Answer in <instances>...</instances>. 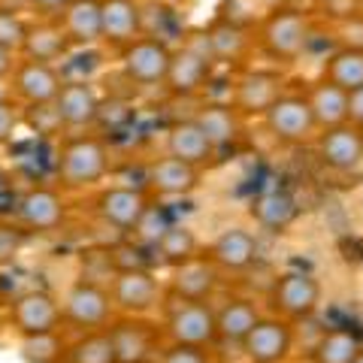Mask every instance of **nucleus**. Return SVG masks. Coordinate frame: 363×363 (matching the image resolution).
<instances>
[{
    "instance_id": "f257e3e1",
    "label": "nucleus",
    "mask_w": 363,
    "mask_h": 363,
    "mask_svg": "<svg viewBox=\"0 0 363 363\" xmlns=\"http://www.w3.org/2000/svg\"><path fill=\"white\" fill-rule=\"evenodd\" d=\"M312 37V21L306 13L294 6H276L272 13L257 25V49L276 64H297Z\"/></svg>"
},
{
    "instance_id": "f03ea898",
    "label": "nucleus",
    "mask_w": 363,
    "mask_h": 363,
    "mask_svg": "<svg viewBox=\"0 0 363 363\" xmlns=\"http://www.w3.org/2000/svg\"><path fill=\"white\" fill-rule=\"evenodd\" d=\"M109 173V149L100 136H70L58 149V182L67 191L94 188Z\"/></svg>"
},
{
    "instance_id": "7ed1b4c3",
    "label": "nucleus",
    "mask_w": 363,
    "mask_h": 363,
    "mask_svg": "<svg viewBox=\"0 0 363 363\" xmlns=\"http://www.w3.org/2000/svg\"><path fill=\"white\" fill-rule=\"evenodd\" d=\"M321 300H324L321 281H318L312 272H303V269H288V272H281V276H276L269 285V294H267L269 312L285 318L291 324L318 315Z\"/></svg>"
},
{
    "instance_id": "20e7f679",
    "label": "nucleus",
    "mask_w": 363,
    "mask_h": 363,
    "mask_svg": "<svg viewBox=\"0 0 363 363\" xmlns=\"http://www.w3.org/2000/svg\"><path fill=\"white\" fill-rule=\"evenodd\" d=\"M215 64L218 61H215L209 37L203 30L197 33V40H188L179 49H173V64H169L164 88L173 97H194L200 91H206V85L212 82Z\"/></svg>"
},
{
    "instance_id": "39448f33",
    "label": "nucleus",
    "mask_w": 363,
    "mask_h": 363,
    "mask_svg": "<svg viewBox=\"0 0 363 363\" xmlns=\"http://www.w3.org/2000/svg\"><path fill=\"white\" fill-rule=\"evenodd\" d=\"M264 128L285 145H309L318 140V133H321L306 91L303 94L285 91L264 116Z\"/></svg>"
},
{
    "instance_id": "423d86ee",
    "label": "nucleus",
    "mask_w": 363,
    "mask_h": 363,
    "mask_svg": "<svg viewBox=\"0 0 363 363\" xmlns=\"http://www.w3.org/2000/svg\"><path fill=\"white\" fill-rule=\"evenodd\" d=\"M173 300L176 303L167 309V321H164V333L169 342L215 348V342H218V324H215L212 306L206 300H179V297Z\"/></svg>"
},
{
    "instance_id": "0eeeda50",
    "label": "nucleus",
    "mask_w": 363,
    "mask_h": 363,
    "mask_svg": "<svg viewBox=\"0 0 363 363\" xmlns=\"http://www.w3.org/2000/svg\"><path fill=\"white\" fill-rule=\"evenodd\" d=\"M64 321L79 327L82 333L88 330H106L112 324V309H116V303H112V294L106 288H100L97 281H76V285L67 288L64 294Z\"/></svg>"
},
{
    "instance_id": "6e6552de",
    "label": "nucleus",
    "mask_w": 363,
    "mask_h": 363,
    "mask_svg": "<svg viewBox=\"0 0 363 363\" xmlns=\"http://www.w3.org/2000/svg\"><path fill=\"white\" fill-rule=\"evenodd\" d=\"M285 85H288L285 73L269 70V67H255V70H245L236 79L230 104L240 109L242 118H264L269 106L288 91Z\"/></svg>"
},
{
    "instance_id": "1a4fd4ad",
    "label": "nucleus",
    "mask_w": 363,
    "mask_h": 363,
    "mask_svg": "<svg viewBox=\"0 0 363 363\" xmlns=\"http://www.w3.org/2000/svg\"><path fill=\"white\" fill-rule=\"evenodd\" d=\"M294 348H297V333L294 324L279 315H264L255 324V330L245 336L242 357L248 363H288Z\"/></svg>"
},
{
    "instance_id": "9d476101",
    "label": "nucleus",
    "mask_w": 363,
    "mask_h": 363,
    "mask_svg": "<svg viewBox=\"0 0 363 363\" xmlns=\"http://www.w3.org/2000/svg\"><path fill=\"white\" fill-rule=\"evenodd\" d=\"M64 321L61 303L43 288L21 291L9 303V324L16 327L21 336H40V333H55Z\"/></svg>"
},
{
    "instance_id": "9b49d317",
    "label": "nucleus",
    "mask_w": 363,
    "mask_h": 363,
    "mask_svg": "<svg viewBox=\"0 0 363 363\" xmlns=\"http://www.w3.org/2000/svg\"><path fill=\"white\" fill-rule=\"evenodd\" d=\"M169 64H173V49L164 40L140 37L128 49H121V70L133 85H143V88L164 85Z\"/></svg>"
},
{
    "instance_id": "f8f14e48",
    "label": "nucleus",
    "mask_w": 363,
    "mask_h": 363,
    "mask_svg": "<svg viewBox=\"0 0 363 363\" xmlns=\"http://www.w3.org/2000/svg\"><path fill=\"white\" fill-rule=\"evenodd\" d=\"M312 145H315L318 161L330 169V173L348 176L363 167V130L351 121L321 130Z\"/></svg>"
},
{
    "instance_id": "ddd939ff",
    "label": "nucleus",
    "mask_w": 363,
    "mask_h": 363,
    "mask_svg": "<svg viewBox=\"0 0 363 363\" xmlns=\"http://www.w3.org/2000/svg\"><path fill=\"white\" fill-rule=\"evenodd\" d=\"M94 209L100 215V221L118 233H136V227L143 224L145 212L152 209L145 191L130 188V185H109L97 194Z\"/></svg>"
},
{
    "instance_id": "4468645a",
    "label": "nucleus",
    "mask_w": 363,
    "mask_h": 363,
    "mask_svg": "<svg viewBox=\"0 0 363 363\" xmlns=\"http://www.w3.org/2000/svg\"><path fill=\"white\" fill-rule=\"evenodd\" d=\"M16 218L28 233H52L67 218V203L61 191L49 185H33L16 203Z\"/></svg>"
},
{
    "instance_id": "2eb2a0df",
    "label": "nucleus",
    "mask_w": 363,
    "mask_h": 363,
    "mask_svg": "<svg viewBox=\"0 0 363 363\" xmlns=\"http://www.w3.org/2000/svg\"><path fill=\"white\" fill-rule=\"evenodd\" d=\"M112 303L121 315H145L152 312L161 300V281L155 279L152 269H121L112 276Z\"/></svg>"
},
{
    "instance_id": "dca6fc26",
    "label": "nucleus",
    "mask_w": 363,
    "mask_h": 363,
    "mask_svg": "<svg viewBox=\"0 0 363 363\" xmlns=\"http://www.w3.org/2000/svg\"><path fill=\"white\" fill-rule=\"evenodd\" d=\"M67 79L61 70H55V64H43V61H18L13 70V91L25 106H43V104H55L61 94Z\"/></svg>"
},
{
    "instance_id": "f3484780",
    "label": "nucleus",
    "mask_w": 363,
    "mask_h": 363,
    "mask_svg": "<svg viewBox=\"0 0 363 363\" xmlns=\"http://www.w3.org/2000/svg\"><path fill=\"white\" fill-rule=\"evenodd\" d=\"M109 336L116 345L118 363H152V357L157 354V342H161V333L136 315H124L112 321Z\"/></svg>"
},
{
    "instance_id": "a211bd4d",
    "label": "nucleus",
    "mask_w": 363,
    "mask_h": 363,
    "mask_svg": "<svg viewBox=\"0 0 363 363\" xmlns=\"http://www.w3.org/2000/svg\"><path fill=\"white\" fill-rule=\"evenodd\" d=\"M221 269L209 255H197L169 269V294L179 300H212L218 291Z\"/></svg>"
},
{
    "instance_id": "6ab92c4d",
    "label": "nucleus",
    "mask_w": 363,
    "mask_h": 363,
    "mask_svg": "<svg viewBox=\"0 0 363 363\" xmlns=\"http://www.w3.org/2000/svg\"><path fill=\"white\" fill-rule=\"evenodd\" d=\"M145 182L157 197H188L191 191L200 188V167L185 164L182 157L164 155L149 164Z\"/></svg>"
},
{
    "instance_id": "aec40b11",
    "label": "nucleus",
    "mask_w": 363,
    "mask_h": 363,
    "mask_svg": "<svg viewBox=\"0 0 363 363\" xmlns=\"http://www.w3.org/2000/svg\"><path fill=\"white\" fill-rule=\"evenodd\" d=\"M167 155L182 157L185 164H194V167H209L218 152H215L212 140L206 136V130L200 128L197 118H182L173 121L167 130Z\"/></svg>"
},
{
    "instance_id": "412c9836",
    "label": "nucleus",
    "mask_w": 363,
    "mask_h": 363,
    "mask_svg": "<svg viewBox=\"0 0 363 363\" xmlns=\"http://www.w3.org/2000/svg\"><path fill=\"white\" fill-rule=\"evenodd\" d=\"M221 272H245L257 260V236L245 227H224L206 252Z\"/></svg>"
},
{
    "instance_id": "4be33fe9",
    "label": "nucleus",
    "mask_w": 363,
    "mask_h": 363,
    "mask_svg": "<svg viewBox=\"0 0 363 363\" xmlns=\"http://www.w3.org/2000/svg\"><path fill=\"white\" fill-rule=\"evenodd\" d=\"M145 33L140 0H104V43L128 49Z\"/></svg>"
},
{
    "instance_id": "5701e85b",
    "label": "nucleus",
    "mask_w": 363,
    "mask_h": 363,
    "mask_svg": "<svg viewBox=\"0 0 363 363\" xmlns=\"http://www.w3.org/2000/svg\"><path fill=\"white\" fill-rule=\"evenodd\" d=\"M100 94L88 79H67L55 106H58L67 128H94L100 112Z\"/></svg>"
},
{
    "instance_id": "b1692460",
    "label": "nucleus",
    "mask_w": 363,
    "mask_h": 363,
    "mask_svg": "<svg viewBox=\"0 0 363 363\" xmlns=\"http://www.w3.org/2000/svg\"><path fill=\"white\" fill-rule=\"evenodd\" d=\"M264 318L255 300L248 297H230L215 309V324H218V342L215 345H233L242 351L245 336L255 330V324Z\"/></svg>"
},
{
    "instance_id": "393cba45",
    "label": "nucleus",
    "mask_w": 363,
    "mask_h": 363,
    "mask_svg": "<svg viewBox=\"0 0 363 363\" xmlns=\"http://www.w3.org/2000/svg\"><path fill=\"white\" fill-rule=\"evenodd\" d=\"M58 21L70 43L79 49L104 43V0H73Z\"/></svg>"
},
{
    "instance_id": "a878e982",
    "label": "nucleus",
    "mask_w": 363,
    "mask_h": 363,
    "mask_svg": "<svg viewBox=\"0 0 363 363\" xmlns=\"http://www.w3.org/2000/svg\"><path fill=\"white\" fill-rule=\"evenodd\" d=\"M73 43L70 37L64 33L61 21L58 18H43V21H33L28 28V40H25V55L28 61H43V64H55V61H64L70 55Z\"/></svg>"
},
{
    "instance_id": "bb28decb",
    "label": "nucleus",
    "mask_w": 363,
    "mask_h": 363,
    "mask_svg": "<svg viewBox=\"0 0 363 363\" xmlns=\"http://www.w3.org/2000/svg\"><path fill=\"white\" fill-rule=\"evenodd\" d=\"M200 121V128L206 130V136L212 140L215 145V152H224V149H230V145L242 136V116H240V109H236L233 104H218V100H212V104H203L197 109V116Z\"/></svg>"
},
{
    "instance_id": "cd10ccee",
    "label": "nucleus",
    "mask_w": 363,
    "mask_h": 363,
    "mask_svg": "<svg viewBox=\"0 0 363 363\" xmlns=\"http://www.w3.org/2000/svg\"><path fill=\"white\" fill-rule=\"evenodd\" d=\"M306 97L312 104V112L318 118V128L327 130V128H339V124H348L351 121V109H348V100L351 94L345 88H339L327 79H318L306 88Z\"/></svg>"
},
{
    "instance_id": "c85d7f7f",
    "label": "nucleus",
    "mask_w": 363,
    "mask_h": 363,
    "mask_svg": "<svg viewBox=\"0 0 363 363\" xmlns=\"http://www.w3.org/2000/svg\"><path fill=\"white\" fill-rule=\"evenodd\" d=\"M206 37H209L215 61H221V64H242L248 58V52L257 45L252 30L233 25V21H224V18L212 21L206 28Z\"/></svg>"
},
{
    "instance_id": "c756f323",
    "label": "nucleus",
    "mask_w": 363,
    "mask_h": 363,
    "mask_svg": "<svg viewBox=\"0 0 363 363\" xmlns=\"http://www.w3.org/2000/svg\"><path fill=\"white\" fill-rule=\"evenodd\" d=\"M252 218L257 227L269 233H285L288 227L300 218V203L288 191H264L260 197L252 200Z\"/></svg>"
},
{
    "instance_id": "7c9ffc66",
    "label": "nucleus",
    "mask_w": 363,
    "mask_h": 363,
    "mask_svg": "<svg viewBox=\"0 0 363 363\" xmlns=\"http://www.w3.org/2000/svg\"><path fill=\"white\" fill-rule=\"evenodd\" d=\"M363 348V339L351 327H327L324 336L318 339L309 360L312 363H351Z\"/></svg>"
},
{
    "instance_id": "2f4dec72",
    "label": "nucleus",
    "mask_w": 363,
    "mask_h": 363,
    "mask_svg": "<svg viewBox=\"0 0 363 363\" xmlns=\"http://www.w3.org/2000/svg\"><path fill=\"white\" fill-rule=\"evenodd\" d=\"M321 79L333 82L339 88L351 91L363 88V52L357 49H336L330 58H324L321 64Z\"/></svg>"
},
{
    "instance_id": "473e14b6",
    "label": "nucleus",
    "mask_w": 363,
    "mask_h": 363,
    "mask_svg": "<svg viewBox=\"0 0 363 363\" xmlns=\"http://www.w3.org/2000/svg\"><path fill=\"white\" fill-rule=\"evenodd\" d=\"M155 252H157V260H161V264H167L169 269H173V267L185 264V260L200 255L197 233L185 224H169L167 233L161 236V242L155 245Z\"/></svg>"
},
{
    "instance_id": "72a5a7b5",
    "label": "nucleus",
    "mask_w": 363,
    "mask_h": 363,
    "mask_svg": "<svg viewBox=\"0 0 363 363\" xmlns=\"http://www.w3.org/2000/svg\"><path fill=\"white\" fill-rule=\"evenodd\" d=\"M67 363H118L116 345H112L109 327L106 330H88L76 339L73 345H67Z\"/></svg>"
},
{
    "instance_id": "f704fd0d",
    "label": "nucleus",
    "mask_w": 363,
    "mask_h": 363,
    "mask_svg": "<svg viewBox=\"0 0 363 363\" xmlns=\"http://www.w3.org/2000/svg\"><path fill=\"white\" fill-rule=\"evenodd\" d=\"M21 357H25L28 363H58L67 357V345L64 339L58 336V330L55 333H40V336H21Z\"/></svg>"
},
{
    "instance_id": "c9c22d12",
    "label": "nucleus",
    "mask_w": 363,
    "mask_h": 363,
    "mask_svg": "<svg viewBox=\"0 0 363 363\" xmlns=\"http://www.w3.org/2000/svg\"><path fill=\"white\" fill-rule=\"evenodd\" d=\"M136 118V112L133 106L128 104V100H121V97H109L100 104V112H97V128H104L109 133H121V130H128V124Z\"/></svg>"
},
{
    "instance_id": "e433bc0d",
    "label": "nucleus",
    "mask_w": 363,
    "mask_h": 363,
    "mask_svg": "<svg viewBox=\"0 0 363 363\" xmlns=\"http://www.w3.org/2000/svg\"><path fill=\"white\" fill-rule=\"evenodd\" d=\"M25 121L30 124V130H37L40 136H55L61 133L67 124L61 118V112L55 104H43V106H25Z\"/></svg>"
},
{
    "instance_id": "4c0bfd02",
    "label": "nucleus",
    "mask_w": 363,
    "mask_h": 363,
    "mask_svg": "<svg viewBox=\"0 0 363 363\" xmlns=\"http://www.w3.org/2000/svg\"><path fill=\"white\" fill-rule=\"evenodd\" d=\"M28 21L21 16H9V13H0V45L9 49L13 55H21L25 49V40H28Z\"/></svg>"
},
{
    "instance_id": "58836bf2",
    "label": "nucleus",
    "mask_w": 363,
    "mask_h": 363,
    "mask_svg": "<svg viewBox=\"0 0 363 363\" xmlns=\"http://www.w3.org/2000/svg\"><path fill=\"white\" fill-rule=\"evenodd\" d=\"M161 363H212V348L169 342L167 348H161Z\"/></svg>"
},
{
    "instance_id": "ea45409f",
    "label": "nucleus",
    "mask_w": 363,
    "mask_h": 363,
    "mask_svg": "<svg viewBox=\"0 0 363 363\" xmlns=\"http://www.w3.org/2000/svg\"><path fill=\"white\" fill-rule=\"evenodd\" d=\"M336 30V40H339V49H357L363 52V13H354L342 21L333 25Z\"/></svg>"
},
{
    "instance_id": "a19ab883",
    "label": "nucleus",
    "mask_w": 363,
    "mask_h": 363,
    "mask_svg": "<svg viewBox=\"0 0 363 363\" xmlns=\"http://www.w3.org/2000/svg\"><path fill=\"white\" fill-rule=\"evenodd\" d=\"M28 230L21 224H4L0 221V267L13 264V257L18 255V248L25 245Z\"/></svg>"
},
{
    "instance_id": "79ce46f5",
    "label": "nucleus",
    "mask_w": 363,
    "mask_h": 363,
    "mask_svg": "<svg viewBox=\"0 0 363 363\" xmlns=\"http://www.w3.org/2000/svg\"><path fill=\"white\" fill-rule=\"evenodd\" d=\"M18 124H21V116H18L16 104L0 100V145H6L9 140H13L16 130H18Z\"/></svg>"
},
{
    "instance_id": "37998d69",
    "label": "nucleus",
    "mask_w": 363,
    "mask_h": 363,
    "mask_svg": "<svg viewBox=\"0 0 363 363\" xmlns=\"http://www.w3.org/2000/svg\"><path fill=\"white\" fill-rule=\"evenodd\" d=\"M73 0H30V9L40 13L43 18H61V13L70 6Z\"/></svg>"
},
{
    "instance_id": "c03bdc74",
    "label": "nucleus",
    "mask_w": 363,
    "mask_h": 363,
    "mask_svg": "<svg viewBox=\"0 0 363 363\" xmlns=\"http://www.w3.org/2000/svg\"><path fill=\"white\" fill-rule=\"evenodd\" d=\"M348 109H351V124H363V88L351 91V100H348Z\"/></svg>"
},
{
    "instance_id": "a18cd8bd",
    "label": "nucleus",
    "mask_w": 363,
    "mask_h": 363,
    "mask_svg": "<svg viewBox=\"0 0 363 363\" xmlns=\"http://www.w3.org/2000/svg\"><path fill=\"white\" fill-rule=\"evenodd\" d=\"M13 70H16V55L9 52V49H4V45H0V79L13 76Z\"/></svg>"
},
{
    "instance_id": "49530a36",
    "label": "nucleus",
    "mask_w": 363,
    "mask_h": 363,
    "mask_svg": "<svg viewBox=\"0 0 363 363\" xmlns=\"http://www.w3.org/2000/svg\"><path fill=\"white\" fill-rule=\"evenodd\" d=\"M25 9H30V0H0V13L9 16H21Z\"/></svg>"
},
{
    "instance_id": "de8ad7c7",
    "label": "nucleus",
    "mask_w": 363,
    "mask_h": 363,
    "mask_svg": "<svg viewBox=\"0 0 363 363\" xmlns=\"http://www.w3.org/2000/svg\"><path fill=\"white\" fill-rule=\"evenodd\" d=\"M9 188H13V176L6 173V167H0V200L9 194Z\"/></svg>"
},
{
    "instance_id": "09e8293b",
    "label": "nucleus",
    "mask_w": 363,
    "mask_h": 363,
    "mask_svg": "<svg viewBox=\"0 0 363 363\" xmlns=\"http://www.w3.org/2000/svg\"><path fill=\"white\" fill-rule=\"evenodd\" d=\"M351 363H363V348L357 351V357H354V360H351Z\"/></svg>"
},
{
    "instance_id": "8fccbe9b",
    "label": "nucleus",
    "mask_w": 363,
    "mask_h": 363,
    "mask_svg": "<svg viewBox=\"0 0 363 363\" xmlns=\"http://www.w3.org/2000/svg\"><path fill=\"white\" fill-rule=\"evenodd\" d=\"M360 130H363V124H360Z\"/></svg>"
},
{
    "instance_id": "3c124183",
    "label": "nucleus",
    "mask_w": 363,
    "mask_h": 363,
    "mask_svg": "<svg viewBox=\"0 0 363 363\" xmlns=\"http://www.w3.org/2000/svg\"><path fill=\"white\" fill-rule=\"evenodd\" d=\"M360 4H363V0H360Z\"/></svg>"
}]
</instances>
